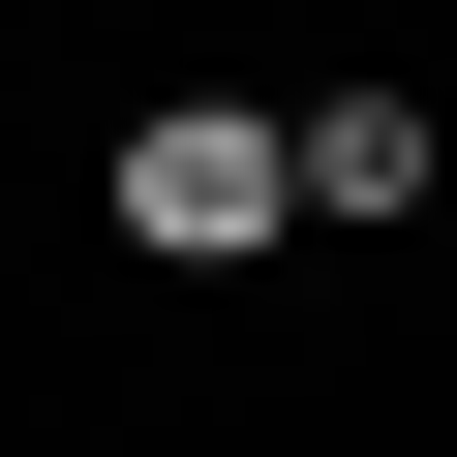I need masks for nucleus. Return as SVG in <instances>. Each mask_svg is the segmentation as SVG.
Here are the masks:
<instances>
[{
    "mask_svg": "<svg viewBox=\"0 0 457 457\" xmlns=\"http://www.w3.org/2000/svg\"><path fill=\"white\" fill-rule=\"evenodd\" d=\"M92 245H122V275H183V305H245V275L305 245L275 92H122V122H92Z\"/></svg>",
    "mask_w": 457,
    "mask_h": 457,
    "instance_id": "f257e3e1",
    "label": "nucleus"
},
{
    "mask_svg": "<svg viewBox=\"0 0 457 457\" xmlns=\"http://www.w3.org/2000/svg\"><path fill=\"white\" fill-rule=\"evenodd\" d=\"M275 183H305V245H396V213L457 183V122H427L396 62H305V92H275Z\"/></svg>",
    "mask_w": 457,
    "mask_h": 457,
    "instance_id": "f03ea898",
    "label": "nucleus"
}]
</instances>
